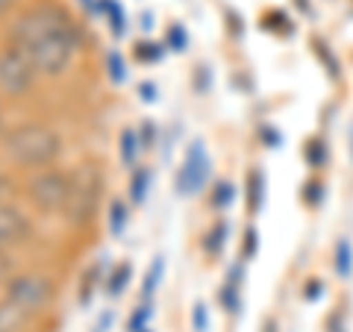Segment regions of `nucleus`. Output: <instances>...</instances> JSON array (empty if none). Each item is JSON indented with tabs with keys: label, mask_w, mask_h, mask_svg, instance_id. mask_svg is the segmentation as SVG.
<instances>
[{
	"label": "nucleus",
	"mask_w": 353,
	"mask_h": 332,
	"mask_svg": "<svg viewBox=\"0 0 353 332\" xmlns=\"http://www.w3.org/2000/svg\"><path fill=\"white\" fill-rule=\"evenodd\" d=\"M9 44L24 50L39 74L57 76L74 62L77 50L83 44V36L62 6L36 3L12 21Z\"/></svg>",
	"instance_id": "f257e3e1"
},
{
	"label": "nucleus",
	"mask_w": 353,
	"mask_h": 332,
	"mask_svg": "<svg viewBox=\"0 0 353 332\" xmlns=\"http://www.w3.org/2000/svg\"><path fill=\"white\" fill-rule=\"evenodd\" d=\"M3 153L21 168H48L62 153V136L48 124H21L3 136Z\"/></svg>",
	"instance_id": "f03ea898"
},
{
	"label": "nucleus",
	"mask_w": 353,
	"mask_h": 332,
	"mask_svg": "<svg viewBox=\"0 0 353 332\" xmlns=\"http://www.w3.org/2000/svg\"><path fill=\"white\" fill-rule=\"evenodd\" d=\"M101 188H103V174L92 162L80 165V168L71 174V191H68V200H65V209H62L68 224L80 227L94 218L97 200H101Z\"/></svg>",
	"instance_id": "7ed1b4c3"
},
{
	"label": "nucleus",
	"mask_w": 353,
	"mask_h": 332,
	"mask_svg": "<svg viewBox=\"0 0 353 332\" xmlns=\"http://www.w3.org/2000/svg\"><path fill=\"white\" fill-rule=\"evenodd\" d=\"M3 297H9L15 306L36 318L53 300V282L44 273H12L3 285Z\"/></svg>",
	"instance_id": "20e7f679"
},
{
	"label": "nucleus",
	"mask_w": 353,
	"mask_h": 332,
	"mask_svg": "<svg viewBox=\"0 0 353 332\" xmlns=\"http://www.w3.org/2000/svg\"><path fill=\"white\" fill-rule=\"evenodd\" d=\"M36 65L30 56L15 44H6L0 50V94L6 97H24L32 85H36Z\"/></svg>",
	"instance_id": "39448f33"
},
{
	"label": "nucleus",
	"mask_w": 353,
	"mask_h": 332,
	"mask_svg": "<svg viewBox=\"0 0 353 332\" xmlns=\"http://www.w3.org/2000/svg\"><path fill=\"white\" fill-rule=\"evenodd\" d=\"M68 191H71V174L57 171V168H41L27 183L30 200L39 209H44V212H62L65 200H68Z\"/></svg>",
	"instance_id": "423d86ee"
},
{
	"label": "nucleus",
	"mask_w": 353,
	"mask_h": 332,
	"mask_svg": "<svg viewBox=\"0 0 353 332\" xmlns=\"http://www.w3.org/2000/svg\"><path fill=\"white\" fill-rule=\"evenodd\" d=\"M209 174H212V159H209V153H206V145L203 141H192L183 156V165L176 168V176H174L176 194L194 197L201 188H206Z\"/></svg>",
	"instance_id": "0eeeda50"
},
{
	"label": "nucleus",
	"mask_w": 353,
	"mask_h": 332,
	"mask_svg": "<svg viewBox=\"0 0 353 332\" xmlns=\"http://www.w3.org/2000/svg\"><path fill=\"white\" fill-rule=\"evenodd\" d=\"M32 236V224L30 218L21 212L15 203L9 200H0V247L9 250V247H18Z\"/></svg>",
	"instance_id": "6e6552de"
},
{
	"label": "nucleus",
	"mask_w": 353,
	"mask_h": 332,
	"mask_svg": "<svg viewBox=\"0 0 353 332\" xmlns=\"http://www.w3.org/2000/svg\"><path fill=\"white\" fill-rule=\"evenodd\" d=\"M30 318L32 315H27L21 306H15L9 297L0 300V332H24Z\"/></svg>",
	"instance_id": "1a4fd4ad"
},
{
	"label": "nucleus",
	"mask_w": 353,
	"mask_h": 332,
	"mask_svg": "<svg viewBox=\"0 0 353 332\" xmlns=\"http://www.w3.org/2000/svg\"><path fill=\"white\" fill-rule=\"evenodd\" d=\"M139 150H141V138L136 129H121V165L124 168H136V159H139Z\"/></svg>",
	"instance_id": "9d476101"
},
{
	"label": "nucleus",
	"mask_w": 353,
	"mask_h": 332,
	"mask_svg": "<svg viewBox=\"0 0 353 332\" xmlns=\"http://www.w3.org/2000/svg\"><path fill=\"white\" fill-rule=\"evenodd\" d=\"M109 232L112 236H124V227H127V220H130V209H127V203L124 200H112L109 203Z\"/></svg>",
	"instance_id": "9b49d317"
},
{
	"label": "nucleus",
	"mask_w": 353,
	"mask_h": 332,
	"mask_svg": "<svg viewBox=\"0 0 353 332\" xmlns=\"http://www.w3.org/2000/svg\"><path fill=\"white\" fill-rule=\"evenodd\" d=\"M148 188H150V171L148 168H136L132 176H130V200L132 203H145Z\"/></svg>",
	"instance_id": "f8f14e48"
},
{
	"label": "nucleus",
	"mask_w": 353,
	"mask_h": 332,
	"mask_svg": "<svg viewBox=\"0 0 353 332\" xmlns=\"http://www.w3.org/2000/svg\"><path fill=\"white\" fill-rule=\"evenodd\" d=\"M130 276H132V264H127V262H124V264H118V268L106 276V294H109V297H118L121 291L127 289Z\"/></svg>",
	"instance_id": "ddd939ff"
},
{
	"label": "nucleus",
	"mask_w": 353,
	"mask_h": 332,
	"mask_svg": "<svg viewBox=\"0 0 353 332\" xmlns=\"http://www.w3.org/2000/svg\"><path fill=\"white\" fill-rule=\"evenodd\" d=\"M162 273H165V259L162 256H157L153 259V264L148 268V273H145V282H141V297H148L157 291V285H159V280H162Z\"/></svg>",
	"instance_id": "4468645a"
},
{
	"label": "nucleus",
	"mask_w": 353,
	"mask_h": 332,
	"mask_svg": "<svg viewBox=\"0 0 353 332\" xmlns=\"http://www.w3.org/2000/svg\"><path fill=\"white\" fill-rule=\"evenodd\" d=\"M101 9L109 15V27H112L115 36H124V9L118 6V0H103Z\"/></svg>",
	"instance_id": "2eb2a0df"
},
{
	"label": "nucleus",
	"mask_w": 353,
	"mask_h": 332,
	"mask_svg": "<svg viewBox=\"0 0 353 332\" xmlns=\"http://www.w3.org/2000/svg\"><path fill=\"white\" fill-rule=\"evenodd\" d=\"M150 315H153V306H150V303H141L136 312L130 315V320H127V332H145Z\"/></svg>",
	"instance_id": "dca6fc26"
},
{
	"label": "nucleus",
	"mask_w": 353,
	"mask_h": 332,
	"mask_svg": "<svg viewBox=\"0 0 353 332\" xmlns=\"http://www.w3.org/2000/svg\"><path fill=\"white\" fill-rule=\"evenodd\" d=\"M101 280V264H94V268H88V273H85V282H83V289H80V303L85 306V303H92V294L97 291V282Z\"/></svg>",
	"instance_id": "f3484780"
},
{
	"label": "nucleus",
	"mask_w": 353,
	"mask_h": 332,
	"mask_svg": "<svg viewBox=\"0 0 353 332\" xmlns=\"http://www.w3.org/2000/svg\"><path fill=\"white\" fill-rule=\"evenodd\" d=\"M162 44H150V41H141L136 44V50H132V56H136L139 62H159L162 59Z\"/></svg>",
	"instance_id": "a211bd4d"
},
{
	"label": "nucleus",
	"mask_w": 353,
	"mask_h": 332,
	"mask_svg": "<svg viewBox=\"0 0 353 332\" xmlns=\"http://www.w3.org/2000/svg\"><path fill=\"white\" fill-rule=\"evenodd\" d=\"M106 71H109V80H112V83H124L127 68H124V59H121V53H115V50L106 53Z\"/></svg>",
	"instance_id": "6ab92c4d"
},
{
	"label": "nucleus",
	"mask_w": 353,
	"mask_h": 332,
	"mask_svg": "<svg viewBox=\"0 0 353 332\" xmlns=\"http://www.w3.org/2000/svg\"><path fill=\"white\" fill-rule=\"evenodd\" d=\"M350 241L347 238H341L339 245H336V271L341 273V276H347L350 273Z\"/></svg>",
	"instance_id": "aec40b11"
},
{
	"label": "nucleus",
	"mask_w": 353,
	"mask_h": 332,
	"mask_svg": "<svg viewBox=\"0 0 353 332\" xmlns=\"http://www.w3.org/2000/svg\"><path fill=\"white\" fill-rule=\"evenodd\" d=\"M233 197H236V188L230 185V183H218L215 185V194H212V206L221 209V206H230L233 203Z\"/></svg>",
	"instance_id": "412c9836"
},
{
	"label": "nucleus",
	"mask_w": 353,
	"mask_h": 332,
	"mask_svg": "<svg viewBox=\"0 0 353 332\" xmlns=\"http://www.w3.org/2000/svg\"><path fill=\"white\" fill-rule=\"evenodd\" d=\"M192 326H194V332H206V329H209V312H206V303H194Z\"/></svg>",
	"instance_id": "4be33fe9"
},
{
	"label": "nucleus",
	"mask_w": 353,
	"mask_h": 332,
	"mask_svg": "<svg viewBox=\"0 0 353 332\" xmlns=\"http://www.w3.org/2000/svg\"><path fill=\"white\" fill-rule=\"evenodd\" d=\"M185 44H189V36H185V30L176 24L168 30V48L171 50H185Z\"/></svg>",
	"instance_id": "5701e85b"
},
{
	"label": "nucleus",
	"mask_w": 353,
	"mask_h": 332,
	"mask_svg": "<svg viewBox=\"0 0 353 332\" xmlns=\"http://www.w3.org/2000/svg\"><path fill=\"white\" fill-rule=\"evenodd\" d=\"M209 236H212V238H206V241H203V247H206L209 253H215L221 241H227V224H218L212 232H209Z\"/></svg>",
	"instance_id": "b1692460"
},
{
	"label": "nucleus",
	"mask_w": 353,
	"mask_h": 332,
	"mask_svg": "<svg viewBox=\"0 0 353 332\" xmlns=\"http://www.w3.org/2000/svg\"><path fill=\"white\" fill-rule=\"evenodd\" d=\"M12 268H15V264H12V259H9V253L0 247V285L9 282V276H12Z\"/></svg>",
	"instance_id": "393cba45"
},
{
	"label": "nucleus",
	"mask_w": 353,
	"mask_h": 332,
	"mask_svg": "<svg viewBox=\"0 0 353 332\" xmlns=\"http://www.w3.org/2000/svg\"><path fill=\"white\" fill-rule=\"evenodd\" d=\"M250 191H253V209H259L262 203V174L259 171L250 174Z\"/></svg>",
	"instance_id": "a878e982"
},
{
	"label": "nucleus",
	"mask_w": 353,
	"mask_h": 332,
	"mask_svg": "<svg viewBox=\"0 0 353 332\" xmlns=\"http://www.w3.org/2000/svg\"><path fill=\"white\" fill-rule=\"evenodd\" d=\"M141 147H153V138H157V129H153L150 121H145V127H141Z\"/></svg>",
	"instance_id": "bb28decb"
},
{
	"label": "nucleus",
	"mask_w": 353,
	"mask_h": 332,
	"mask_svg": "<svg viewBox=\"0 0 353 332\" xmlns=\"http://www.w3.org/2000/svg\"><path fill=\"white\" fill-rule=\"evenodd\" d=\"M139 94H141V101H145V103H153V101H157V85H153V83H141Z\"/></svg>",
	"instance_id": "cd10ccee"
},
{
	"label": "nucleus",
	"mask_w": 353,
	"mask_h": 332,
	"mask_svg": "<svg viewBox=\"0 0 353 332\" xmlns=\"http://www.w3.org/2000/svg\"><path fill=\"white\" fill-rule=\"evenodd\" d=\"M12 3H15V0H0V15H6L9 9H12Z\"/></svg>",
	"instance_id": "c85d7f7f"
},
{
	"label": "nucleus",
	"mask_w": 353,
	"mask_h": 332,
	"mask_svg": "<svg viewBox=\"0 0 353 332\" xmlns=\"http://www.w3.org/2000/svg\"><path fill=\"white\" fill-rule=\"evenodd\" d=\"M3 185H6V176H3V174H0V191H3Z\"/></svg>",
	"instance_id": "c756f323"
},
{
	"label": "nucleus",
	"mask_w": 353,
	"mask_h": 332,
	"mask_svg": "<svg viewBox=\"0 0 353 332\" xmlns=\"http://www.w3.org/2000/svg\"><path fill=\"white\" fill-rule=\"evenodd\" d=\"M145 332H148V329H145Z\"/></svg>",
	"instance_id": "7c9ffc66"
}]
</instances>
